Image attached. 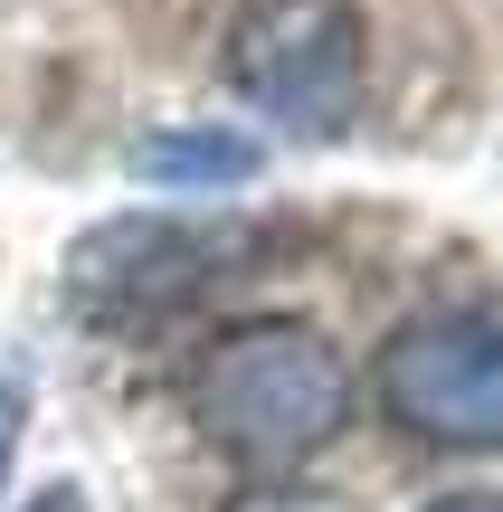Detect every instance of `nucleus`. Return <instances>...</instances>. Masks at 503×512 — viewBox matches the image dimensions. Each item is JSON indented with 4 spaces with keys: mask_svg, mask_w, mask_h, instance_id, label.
<instances>
[{
    "mask_svg": "<svg viewBox=\"0 0 503 512\" xmlns=\"http://www.w3.org/2000/svg\"><path fill=\"white\" fill-rule=\"evenodd\" d=\"M19 512H95L86 494H76V484H48V494H29V503H19Z\"/></svg>",
    "mask_w": 503,
    "mask_h": 512,
    "instance_id": "0eeeda50",
    "label": "nucleus"
},
{
    "mask_svg": "<svg viewBox=\"0 0 503 512\" xmlns=\"http://www.w3.org/2000/svg\"><path fill=\"white\" fill-rule=\"evenodd\" d=\"M276 512H304V503H276Z\"/></svg>",
    "mask_w": 503,
    "mask_h": 512,
    "instance_id": "1a4fd4ad",
    "label": "nucleus"
},
{
    "mask_svg": "<svg viewBox=\"0 0 503 512\" xmlns=\"http://www.w3.org/2000/svg\"><path fill=\"white\" fill-rule=\"evenodd\" d=\"M257 247H266V228L219 219V209H133V219H105L67 247V304L86 323L133 332V323L200 304L228 275H247Z\"/></svg>",
    "mask_w": 503,
    "mask_h": 512,
    "instance_id": "7ed1b4c3",
    "label": "nucleus"
},
{
    "mask_svg": "<svg viewBox=\"0 0 503 512\" xmlns=\"http://www.w3.org/2000/svg\"><path fill=\"white\" fill-rule=\"evenodd\" d=\"M228 86L295 143H342L371 86V19L352 0H247L228 29Z\"/></svg>",
    "mask_w": 503,
    "mask_h": 512,
    "instance_id": "f03ea898",
    "label": "nucleus"
},
{
    "mask_svg": "<svg viewBox=\"0 0 503 512\" xmlns=\"http://www.w3.org/2000/svg\"><path fill=\"white\" fill-rule=\"evenodd\" d=\"M19 427H29V399L0 380V484H10V456H19Z\"/></svg>",
    "mask_w": 503,
    "mask_h": 512,
    "instance_id": "423d86ee",
    "label": "nucleus"
},
{
    "mask_svg": "<svg viewBox=\"0 0 503 512\" xmlns=\"http://www.w3.org/2000/svg\"><path fill=\"white\" fill-rule=\"evenodd\" d=\"M133 181H152V190H238V181H257V143L247 133H209V124H171L152 143H133Z\"/></svg>",
    "mask_w": 503,
    "mask_h": 512,
    "instance_id": "39448f33",
    "label": "nucleus"
},
{
    "mask_svg": "<svg viewBox=\"0 0 503 512\" xmlns=\"http://www.w3.org/2000/svg\"><path fill=\"white\" fill-rule=\"evenodd\" d=\"M380 418L418 446H503V313H418L380 342Z\"/></svg>",
    "mask_w": 503,
    "mask_h": 512,
    "instance_id": "20e7f679",
    "label": "nucleus"
},
{
    "mask_svg": "<svg viewBox=\"0 0 503 512\" xmlns=\"http://www.w3.org/2000/svg\"><path fill=\"white\" fill-rule=\"evenodd\" d=\"M428 512H503V503H485V494H447V503H428Z\"/></svg>",
    "mask_w": 503,
    "mask_h": 512,
    "instance_id": "6e6552de",
    "label": "nucleus"
},
{
    "mask_svg": "<svg viewBox=\"0 0 503 512\" xmlns=\"http://www.w3.org/2000/svg\"><path fill=\"white\" fill-rule=\"evenodd\" d=\"M190 418L238 475H295L352 427V361L304 313L228 323L190 370Z\"/></svg>",
    "mask_w": 503,
    "mask_h": 512,
    "instance_id": "f257e3e1",
    "label": "nucleus"
}]
</instances>
